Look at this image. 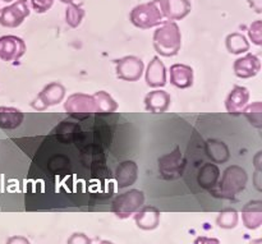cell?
<instances>
[{
  "mask_svg": "<svg viewBox=\"0 0 262 244\" xmlns=\"http://www.w3.org/2000/svg\"><path fill=\"white\" fill-rule=\"evenodd\" d=\"M154 48L156 53L165 58L176 56L182 48V33L179 26L173 20L161 23L154 32Z\"/></svg>",
  "mask_w": 262,
  "mask_h": 244,
  "instance_id": "6da1fadb",
  "label": "cell"
},
{
  "mask_svg": "<svg viewBox=\"0 0 262 244\" xmlns=\"http://www.w3.org/2000/svg\"><path fill=\"white\" fill-rule=\"evenodd\" d=\"M248 175L245 169L239 165L228 166L223 173L220 181H217L216 186L212 188V194L219 198L230 199L245 191L247 186Z\"/></svg>",
  "mask_w": 262,
  "mask_h": 244,
  "instance_id": "7a4b0ae2",
  "label": "cell"
},
{
  "mask_svg": "<svg viewBox=\"0 0 262 244\" xmlns=\"http://www.w3.org/2000/svg\"><path fill=\"white\" fill-rule=\"evenodd\" d=\"M163 13L160 9V2L152 0L150 3H143L132 9L129 14V19L133 26L142 30L156 27L163 23Z\"/></svg>",
  "mask_w": 262,
  "mask_h": 244,
  "instance_id": "3957f363",
  "label": "cell"
},
{
  "mask_svg": "<svg viewBox=\"0 0 262 244\" xmlns=\"http://www.w3.org/2000/svg\"><path fill=\"white\" fill-rule=\"evenodd\" d=\"M145 204V193L140 189H130L114 198L112 210L119 219H128Z\"/></svg>",
  "mask_w": 262,
  "mask_h": 244,
  "instance_id": "277c9868",
  "label": "cell"
},
{
  "mask_svg": "<svg viewBox=\"0 0 262 244\" xmlns=\"http://www.w3.org/2000/svg\"><path fill=\"white\" fill-rule=\"evenodd\" d=\"M186 168V159L182 155L179 147L174 148L170 153L159 159V173L161 178L166 181H176L183 175Z\"/></svg>",
  "mask_w": 262,
  "mask_h": 244,
  "instance_id": "5b68a950",
  "label": "cell"
},
{
  "mask_svg": "<svg viewBox=\"0 0 262 244\" xmlns=\"http://www.w3.org/2000/svg\"><path fill=\"white\" fill-rule=\"evenodd\" d=\"M64 109L68 113V115L76 118V119H84L87 117H91L92 114H96L94 96L92 95L78 94V92L71 95L66 100Z\"/></svg>",
  "mask_w": 262,
  "mask_h": 244,
  "instance_id": "8992f818",
  "label": "cell"
},
{
  "mask_svg": "<svg viewBox=\"0 0 262 244\" xmlns=\"http://www.w3.org/2000/svg\"><path fill=\"white\" fill-rule=\"evenodd\" d=\"M66 87L59 82H51L46 84L40 94L36 96V99L31 102V106L37 112H43L48 107L58 105L66 97Z\"/></svg>",
  "mask_w": 262,
  "mask_h": 244,
  "instance_id": "52a82bcc",
  "label": "cell"
},
{
  "mask_svg": "<svg viewBox=\"0 0 262 244\" xmlns=\"http://www.w3.org/2000/svg\"><path fill=\"white\" fill-rule=\"evenodd\" d=\"M115 72L119 79L127 82H136L142 77L145 72V64L140 58L128 55L115 60Z\"/></svg>",
  "mask_w": 262,
  "mask_h": 244,
  "instance_id": "ba28073f",
  "label": "cell"
},
{
  "mask_svg": "<svg viewBox=\"0 0 262 244\" xmlns=\"http://www.w3.org/2000/svg\"><path fill=\"white\" fill-rule=\"evenodd\" d=\"M28 15H30V8L27 0H17L0 10V25L3 27L15 28L22 25Z\"/></svg>",
  "mask_w": 262,
  "mask_h": 244,
  "instance_id": "9c48e42d",
  "label": "cell"
},
{
  "mask_svg": "<svg viewBox=\"0 0 262 244\" xmlns=\"http://www.w3.org/2000/svg\"><path fill=\"white\" fill-rule=\"evenodd\" d=\"M26 54V43L20 37L7 35L0 37V59L3 61L17 63Z\"/></svg>",
  "mask_w": 262,
  "mask_h": 244,
  "instance_id": "30bf717a",
  "label": "cell"
},
{
  "mask_svg": "<svg viewBox=\"0 0 262 244\" xmlns=\"http://www.w3.org/2000/svg\"><path fill=\"white\" fill-rule=\"evenodd\" d=\"M233 71H234L235 76L238 78H252V77L257 76L258 72L261 71L260 58L257 55H255V54H246V55L241 56V58H238L234 61Z\"/></svg>",
  "mask_w": 262,
  "mask_h": 244,
  "instance_id": "8fae6325",
  "label": "cell"
},
{
  "mask_svg": "<svg viewBox=\"0 0 262 244\" xmlns=\"http://www.w3.org/2000/svg\"><path fill=\"white\" fill-rule=\"evenodd\" d=\"M161 13L169 20H181L189 14L192 5L189 0H159Z\"/></svg>",
  "mask_w": 262,
  "mask_h": 244,
  "instance_id": "7c38bea8",
  "label": "cell"
},
{
  "mask_svg": "<svg viewBox=\"0 0 262 244\" xmlns=\"http://www.w3.org/2000/svg\"><path fill=\"white\" fill-rule=\"evenodd\" d=\"M145 79L147 86L152 88H160L166 84V68L160 56H154L148 63L145 72Z\"/></svg>",
  "mask_w": 262,
  "mask_h": 244,
  "instance_id": "4fadbf2b",
  "label": "cell"
},
{
  "mask_svg": "<svg viewBox=\"0 0 262 244\" xmlns=\"http://www.w3.org/2000/svg\"><path fill=\"white\" fill-rule=\"evenodd\" d=\"M250 100V91L243 86H234L225 100V107L230 115L242 114V110Z\"/></svg>",
  "mask_w": 262,
  "mask_h": 244,
  "instance_id": "5bb4252c",
  "label": "cell"
},
{
  "mask_svg": "<svg viewBox=\"0 0 262 244\" xmlns=\"http://www.w3.org/2000/svg\"><path fill=\"white\" fill-rule=\"evenodd\" d=\"M170 95L164 90H154L145 97V107L152 114H163L170 106Z\"/></svg>",
  "mask_w": 262,
  "mask_h": 244,
  "instance_id": "9a60e30c",
  "label": "cell"
},
{
  "mask_svg": "<svg viewBox=\"0 0 262 244\" xmlns=\"http://www.w3.org/2000/svg\"><path fill=\"white\" fill-rule=\"evenodd\" d=\"M194 81L193 68L187 64H173L170 66V83L177 88L186 90L192 87Z\"/></svg>",
  "mask_w": 262,
  "mask_h": 244,
  "instance_id": "2e32d148",
  "label": "cell"
},
{
  "mask_svg": "<svg viewBox=\"0 0 262 244\" xmlns=\"http://www.w3.org/2000/svg\"><path fill=\"white\" fill-rule=\"evenodd\" d=\"M138 178V165L132 160L123 161L115 170V181L119 188H127L136 183Z\"/></svg>",
  "mask_w": 262,
  "mask_h": 244,
  "instance_id": "e0dca14e",
  "label": "cell"
},
{
  "mask_svg": "<svg viewBox=\"0 0 262 244\" xmlns=\"http://www.w3.org/2000/svg\"><path fill=\"white\" fill-rule=\"evenodd\" d=\"M135 221L140 229L154 230L160 223V211L155 206H142L136 212Z\"/></svg>",
  "mask_w": 262,
  "mask_h": 244,
  "instance_id": "ac0fdd59",
  "label": "cell"
},
{
  "mask_svg": "<svg viewBox=\"0 0 262 244\" xmlns=\"http://www.w3.org/2000/svg\"><path fill=\"white\" fill-rule=\"evenodd\" d=\"M242 219L247 229H258L262 224V202L258 199L247 202L242 210Z\"/></svg>",
  "mask_w": 262,
  "mask_h": 244,
  "instance_id": "d6986e66",
  "label": "cell"
},
{
  "mask_svg": "<svg viewBox=\"0 0 262 244\" xmlns=\"http://www.w3.org/2000/svg\"><path fill=\"white\" fill-rule=\"evenodd\" d=\"M23 119L25 114L17 107L0 106V129H15L22 124Z\"/></svg>",
  "mask_w": 262,
  "mask_h": 244,
  "instance_id": "ffe728a7",
  "label": "cell"
},
{
  "mask_svg": "<svg viewBox=\"0 0 262 244\" xmlns=\"http://www.w3.org/2000/svg\"><path fill=\"white\" fill-rule=\"evenodd\" d=\"M220 176V169L215 164H205L197 175V182L204 189L211 191L216 186Z\"/></svg>",
  "mask_w": 262,
  "mask_h": 244,
  "instance_id": "44dd1931",
  "label": "cell"
},
{
  "mask_svg": "<svg viewBox=\"0 0 262 244\" xmlns=\"http://www.w3.org/2000/svg\"><path fill=\"white\" fill-rule=\"evenodd\" d=\"M206 153L214 163H227L230 158L228 146L219 140H209L206 142Z\"/></svg>",
  "mask_w": 262,
  "mask_h": 244,
  "instance_id": "7402d4cb",
  "label": "cell"
},
{
  "mask_svg": "<svg viewBox=\"0 0 262 244\" xmlns=\"http://www.w3.org/2000/svg\"><path fill=\"white\" fill-rule=\"evenodd\" d=\"M95 100V107H96V114H113L117 112L118 104L107 92L97 91L92 95Z\"/></svg>",
  "mask_w": 262,
  "mask_h": 244,
  "instance_id": "603a6c76",
  "label": "cell"
},
{
  "mask_svg": "<svg viewBox=\"0 0 262 244\" xmlns=\"http://www.w3.org/2000/svg\"><path fill=\"white\" fill-rule=\"evenodd\" d=\"M225 46H227V50L230 54L239 55V54L247 53L250 50L251 45L245 35L239 32H233L229 33L225 38Z\"/></svg>",
  "mask_w": 262,
  "mask_h": 244,
  "instance_id": "cb8c5ba5",
  "label": "cell"
},
{
  "mask_svg": "<svg viewBox=\"0 0 262 244\" xmlns=\"http://www.w3.org/2000/svg\"><path fill=\"white\" fill-rule=\"evenodd\" d=\"M238 220H239V215L234 209H225L217 215L216 224L222 229H233L237 227Z\"/></svg>",
  "mask_w": 262,
  "mask_h": 244,
  "instance_id": "d4e9b609",
  "label": "cell"
},
{
  "mask_svg": "<svg viewBox=\"0 0 262 244\" xmlns=\"http://www.w3.org/2000/svg\"><path fill=\"white\" fill-rule=\"evenodd\" d=\"M84 17V10L81 5H77L71 3L68 4L66 10V22L69 27L77 28L82 23Z\"/></svg>",
  "mask_w": 262,
  "mask_h": 244,
  "instance_id": "484cf974",
  "label": "cell"
},
{
  "mask_svg": "<svg viewBox=\"0 0 262 244\" xmlns=\"http://www.w3.org/2000/svg\"><path fill=\"white\" fill-rule=\"evenodd\" d=\"M262 106H261V102L260 101H256L251 105H246L245 109L242 110V114L245 115L246 118L248 119V122L256 128H260L262 127Z\"/></svg>",
  "mask_w": 262,
  "mask_h": 244,
  "instance_id": "4316f807",
  "label": "cell"
},
{
  "mask_svg": "<svg viewBox=\"0 0 262 244\" xmlns=\"http://www.w3.org/2000/svg\"><path fill=\"white\" fill-rule=\"evenodd\" d=\"M248 35H250L251 41H252L255 45L257 46L262 45V22L260 19L255 20V22L250 26Z\"/></svg>",
  "mask_w": 262,
  "mask_h": 244,
  "instance_id": "83f0119b",
  "label": "cell"
},
{
  "mask_svg": "<svg viewBox=\"0 0 262 244\" xmlns=\"http://www.w3.org/2000/svg\"><path fill=\"white\" fill-rule=\"evenodd\" d=\"M53 4L54 0H31V5L36 13H46Z\"/></svg>",
  "mask_w": 262,
  "mask_h": 244,
  "instance_id": "f1b7e54d",
  "label": "cell"
},
{
  "mask_svg": "<svg viewBox=\"0 0 262 244\" xmlns=\"http://www.w3.org/2000/svg\"><path fill=\"white\" fill-rule=\"evenodd\" d=\"M67 244H91V239L84 233H73Z\"/></svg>",
  "mask_w": 262,
  "mask_h": 244,
  "instance_id": "f546056e",
  "label": "cell"
},
{
  "mask_svg": "<svg viewBox=\"0 0 262 244\" xmlns=\"http://www.w3.org/2000/svg\"><path fill=\"white\" fill-rule=\"evenodd\" d=\"M193 244H222L219 239L216 238H209V237H197L194 239Z\"/></svg>",
  "mask_w": 262,
  "mask_h": 244,
  "instance_id": "4dcf8cb0",
  "label": "cell"
},
{
  "mask_svg": "<svg viewBox=\"0 0 262 244\" xmlns=\"http://www.w3.org/2000/svg\"><path fill=\"white\" fill-rule=\"evenodd\" d=\"M7 244H31L30 240L25 237H20V235H14V237H10L7 240Z\"/></svg>",
  "mask_w": 262,
  "mask_h": 244,
  "instance_id": "1f68e13d",
  "label": "cell"
},
{
  "mask_svg": "<svg viewBox=\"0 0 262 244\" xmlns=\"http://www.w3.org/2000/svg\"><path fill=\"white\" fill-rule=\"evenodd\" d=\"M250 3V7L255 10L256 13L261 14L262 13V0H248Z\"/></svg>",
  "mask_w": 262,
  "mask_h": 244,
  "instance_id": "d6a6232c",
  "label": "cell"
},
{
  "mask_svg": "<svg viewBox=\"0 0 262 244\" xmlns=\"http://www.w3.org/2000/svg\"><path fill=\"white\" fill-rule=\"evenodd\" d=\"M250 244H262V239H255L252 242H250Z\"/></svg>",
  "mask_w": 262,
  "mask_h": 244,
  "instance_id": "836d02e7",
  "label": "cell"
},
{
  "mask_svg": "<svg viewBox=\"0 0 262 244\" xmlns=\"http://www.w3.org/2000/svg\"><path fill=\"white\" fill-rule=\"evenodd\" d=\"M99 244H114V243L110 242V240H101Z\"/></svg>",
  "mask_w": 262,
  "mask_h": 244,
  "instance_id": "e575fe53",
  "label": "cell"
},
{
  "mask_svg": "<svg viewBox=\"0 0 262 244\" xmlns=\"http://www.w3.org/2000/svg\"><path fill=\"white\" fill-rule=\"evenodd\" d=\"M61 3H66V4H71V3H73V0H60Z\"/></svg>",
  "mask_w": 262,
  "mask_h": 244,
  "instance_id": "d590c367",
  "label": "cell"
},
{
  "mask_svg": "<svg viewBox=\"0 0 262 244\" xmlns=\"http://www.w3.org/2000/svg\"><path fill=\"white\" fill-rule=\"evenodd\" d=\"M3 2H14V0H3Z\"/></svg>",
  "mask_w": 262,
  "mask_h": 244,
  "instance_id": "8d00e7d4",
  "label": "cell"
}]
</instances>
